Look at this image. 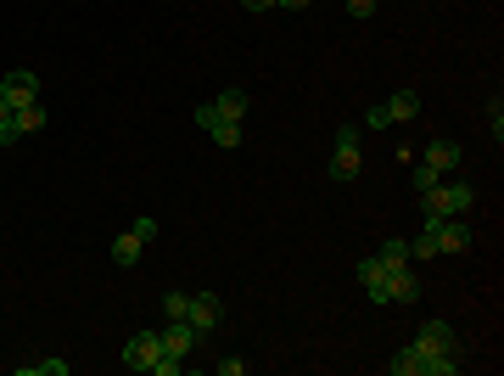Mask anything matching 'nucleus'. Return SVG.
I'll return each mask as SVG.
<instances>
[{"label":"nucleus","instance_id":"f3484780","mask_svg":"<svg viewBox=\"0 0 504 376\" xmlns=\"http://www.w3.org/2000/svg\"><path fill=\"white\" fill-rule=\"evenodd\" d=\"M387 371H392V376H420V348L404 343V348H398L392 360H387Z\"/></svg>","mask_w":504,"mask_h":376},{"label":"nucleus","instance_id":"7ed1b4c3","mask_svg":"<svg viewBox=\"0 0 504 376\" xmlns=\"http://www.w3.org/2000/svg\"><path fill=\"white\" fill-rule=\"evenodd\" d=\"M432 242H437V253H466V247L476 242V231H471V225L466 219H432Z\"/></svg>","mask_w":504,"mask_h":376},{"label":"nucleus","instance_id":"2eb2a0df","mask_svg":"<svg viewBox=\"0 0 504 376\" xmlns=\"http://www.w3.org/2000/svg\"><path fill=\"white\" fill-rule=\"evenodd\" d=\"M140 259H146V242H140L135 231H123V236L113 242V264H123V269H135Z\"/></svg>","mask_w":504,"mask_h":376},{"label":"nucleus","instance_id":"4be33fe9","mask_svg":"<svg viewBox=\"0 0 504 376\" xmlns=\"http://www.w3.org/2000/svg\"><path fill=\"white\" fill-rule=\"evenodd\" d=\"M382 259H387V264H415V259H409V242H404V236H387V242H382Z\"/></svg>","mask_w":504,"mask_h":376},{"label":"nucleus","instance_id":"c85d7f7f","mask_svg":"<svg viewBox=\"0 0 504 376\" xmlns=\"http://www.w3.org/2000/svg\"><path fill=\"white\" fill-rule=\"evenodd\" d=\"M488 118H493V141H504V101L493 96V107H488Z\"/></svg>","mask_w":504,"mask_h":376},{"label":"nucleus","instance_id":"2f4dec72","mask_svg":"<svg viewBox=\"0 0 504 376\" xmlns=\"http://www.w3.org/2000/svg\"><path fill=\"white\" fill-rule=\"evenodd\" d=\"M275 6H291V12H303V6H314V0H275Z\"/></svg>","mask_w":504,"mask_h":376},{"label":"nucleus","instance_id":"cd10ccee","mask_svg":"<svg viewBox=\"0 0 504 376\" xmlns=\"http://www.w3.org/2000/svg\"><path fill=\"white\" fill-rule=\"evenodd\" d=\"M214 371H219V376H241V371H247V360H236V354H224V360H219Z\"/></svg>","mask_w":504,"mask_h":376},{"label":"nucleus","instance_id":"a878e982","mask_svg":"<svg viewBox=\"0 0 504 376\" xmlns=\"http://www.w3.org/2000/svg\"><path fill=\"white\" fill-rule=\"evenodd\" d=\"M130 231H135V236H140L146 247H152V242H157V219H152V214H140V219L130 225Z\"/></svg>","mask_w":504,"mask_h":376},{"label":"nucleus","instance_id":"6e6552de","mask_svg":"<svg viewBox=\"0 0 504 376\" xmlns=\"http://www.w3.org/2000/svg\"><path fill=\"white\" fill-rule=\"evenodd\" d=\"M157 343H163V354H180V360H185V354L202 343V331H197L191 320H168V326L157 331Z\"/></svg>","mask_w":504,"mask_h":376},{"label":"nucleus","instance_id":"9b49d317","mask_svg":"<svg viewBox=\"0 0 504 376\" xmlns=\"http://www.w3.org/2000/svg\"><path fill=\"white\" fill-rule=\"evenodd\" d=\"M359 286L370 292V303H387V259L382 253L359 259Z\"/></svg>","mask_w":504,"mask_h":376},{"label":"nucleus","instance_id":"412c9836","mask_svg":"<svg viewBox=\"0 0 504 376\" xmlns=\"http://www.w3.org/2000/svg\"><path fill=\"white\" fill-rule=\"evenodd\" d=\"M185 309H191V292H180V286L163 292V315H168V320H185Z\"/></svg>","mask_w":504,"mask_h":376},{"label":"nucleus","instance_id":"9d476101","mask_svg":"<svg viewBox=\"0 0 504 376\" xmlns=\"http://www.w3.org/2000/svg\"><path fill=\"white\" fill-rule=\"evenodd\" d=\"M420 298V281L409 264H387V303H415Z\"/></svg>","mask_w":504,"mask_h":376},{"label":"nucleus","instance_id":"a211bd4d","mask_svg":"<svg viewBox=\"0 0 504 376\" xmlns=\"http://www.w3.org/2000/svg\"><path fill=\"white\" fill-rule=\"evenodd\" d=\"M459 371V360L443 348V354H420V376H454Z\"/></svg>","mask_w":504,"mask_h":376},{"label":"nucleus","instance_id":"f257e3e1","mask_svg":"<svg viewBox=\"0 0 504 376\" xmlns=\"http://www.w3.org/2000/svg\"><path fill=\"white\" fill-rule=\"evenodd\" d=\"M476 208V185H466V180H437L432 192H420V219H466Z\"/></svg>","mask_w":504,"mask_h":376},{"label":"nucleus","instance_id":"f8f14e48","mask_svg":"<svg viewBox=\"0 0 504 376\" xmlns=\"http://www.w3.org/2000/svg\"><path fill=\"white\" fill-rule=\"evenodd\" d=\"M459 158H466V152H459V141H432L420 163H432L437 175H454V169H459Z\"/></svg>","mask_w":504,"mask_h":376},{"label":"nucleus","instance_id":"1a4fd4ad","mask_svg":"<svg viewBox=\"0 0 504 376\" xmlns=\"http://www.w3.org/2000/svg\"><path fill=\"white\" fill-rule=\"evenodd\" d=\"M415 348H420V354H443V348L454 354V326H449V320H437V315H432V320H420Z\"/></svg>","mask_w":504,"mask_h":376},{"label":"nucleus","instance_id":"c756f323","mask_svg":"<svg viewBox=\"0 0 504 376\" xmlns=\"http://www.w3.org/2000/svg\"><path fill=\"white\" fill-rule=\"evenodd\" d=\"M387 124H392L387 107H370V113H365V130H387Z\"/></svg>","mask_w":504,"mask_h":376},{"label":"nucleus","instance_id":"b1692460","mask_svg":"<svg viewBox=\"0 0 504 376\" xmlns=\"http://www.w3.org/2000/svg\"><path fill=\"white\" fill-rule=\"evenodd\" d=\"M0 146H17V113L0 101Z\"/></svg>","mask_w":504,"mask_h":376},{"label":"nucleus","instance_id":"7c9ffc66","mask_svg":"<svg viewBox=\"0 0 504 376\" xmlns=\"http://www.w3.org/2000/svg\"><path fill=\"white\" fill-rule=\"evenodd\" d=\"M241 6H247V12H269V6H275V0H241Z\"/></svg>","mask_w":504,"mask_h":376},{"label":"nucleus","instance_id":"ddd939ff","mask_svg":"<svg viewBox=\"0 0 504 376\" xmlns=\"http://www.w3.org/2000/svg\"><path fill=\"white\" fill-rule=\"evenodd\" d=\"M207 107H214V118H236V124H241L247 107H252V96H247V90H219L214 101H207Z\"/></svg>","mask_w":504,"mask_h":376},{"label":"nucleus","instance_id":"aec40b11","mask_svg":"<svg viewBox=\"0 0 504 376\" xmlns=\"http://www.w3.org/2000/svg\"><path fill=\"white\" fill-rule=\"evenodd\" d=\"M437 180H449V175H437L432 163H415V169H409V185H415V197H420V192H432Z\"/></svg>","mask_w":504,"mask_h":376},{"label":"nucleus","instance_id":"0eeeda50","mask_svg":"<svg viewBox=\"0 0 504 376\" xmlns=\"http://www.w3.org/2000/svg\"><path fill=\"white\" fill-rule=\"evenodd\" d=\"M157 354H163L157 331H135V338L123 343V365H130V371H152V365H157Z\"/></svg>","mask_w":504,"mask_h":376},{"label":"nucleus","instance_id":"423d86ee","mask_svg":"<svg viewBox=\"0 0 504 376\" xmlns=\"http://www.w3.org/2000/svg\"><path fill=\"white\" fill-rule=\"evenodd\" d=\"M197 124H202L207 135H214V146H224V152H236V146L247 141L241 124H236V118H214V107H197Z\"/></svg>","mask_w":504,"mask_h":376},{"label":"nucleus","instance_id":"20e7f679","mask_svg":"<svg viewBox=\"0 0 504 376\" xmlns=\"http://www.w3.org/2000/svg\"><path fill=\"white\" fill-rule=\"evenodd\" d=\"M0 101H6V107H29V101H39V79L29 68H12L0 79Z\"/></svg>","mask_w":504,"mask_h":376},{"label":"nucleus","instance_id":"39448f33","mask_svg":"<svg viewBox=\"0 0 504 376\" xmlns=\"http://www.w3.org/2000/svg\"><path fill=\"white\" fill-rule=\"evenodd\" d=\"M185 320H191L202 338H207V331L224 320V298H219V292H191V309H185Z\"/></svg>","mask_w":504,"mask_h":376},{"label":"nucleus","instance_id":"4468645a","mask_svg":"<svg viewBox=\"0 0 504 376\" xmlns=\"http://www.w3.org/2000/svg\"><path fill=\"white\" fill-rule=\"evenodd\" d=\"M382 107H387L392 124H415V118H420V96H415V90H392Z\"/></svg>","mask_w":504,"mask_h":376},{"label":"nucleus","instance_id":"bb28decb","mask_svg":"<svg viewBox=\"0 0 504 376\" xmlns=\"http://www.w3.org/2000/svg\"><path fill=\"white\" fill-rule=\"evenodd\" d=\"M375 6H382V0H348V17H359V23H365V17H375Z\"/></svg>","mask_w":504,"mask_h":376},{"label":"nucleus","instance_id":"6ab92c4d","mask_svg":"<svg viewBox=\"0 0 504 376\" xmlns=\"http://www.w3.org/2000/svg\"><path fill=\"white\" fill-rule=\"evenodd\" d=\"M68 360H34V365H17V376H68Z\"/></svg>","mask_w":504,"mask_h":376},{"label":"nucleus","instance_id":"f03ea898","mask_svg":"<svg viewBox=\"0 0 504 376\" xmlns=\"http://www.w3.org/2000/svg\"><path fill=\"white\" fill-rule=\"evenodd\" d=\"M365 152H359V124H342L336 130V152H331V180H359Z\"/></svg>","mask_w":504,"mask_h":376},{"label":"nucleus","instance_id":"dca6fc26","mask_svg":"<svg viewBox=\"0 0 504 376\" xmlns=\"http://www.w3.org/2000/svg\"><path fill=\"white\" fill-rule=\"evenodd\" d=\"M12 113H17V141L46 130V101H29V107H12Z\"/></svg>","mask_w":504,"mask_h":376},{"label":"nucleus","instance_id":"5701e85b","mask_svg":"<svg viewBox=\"0 0 504 376\" xmlns=\"http://www.w3.org/2000/svg\"><path fill=\"white\" fill-rule=\"evenodd\" d=\"M409 259H443V253H437V242H432V225L409 242Z\"/></svg>","mask_w":504,"mask_h":376},{"label":"nucleus","instance_id":"393cba45","mask_svg":"<svg viewBox=\"0 0 504 376\" xmlns=\"http://www.w3.org/2000/svg\"><path fill=\"white\" fill-rule=\"evenodd\" d=\"M180 371H185V360H180V354H157V365L146 371V376H180Z\"/></svg>","mask_w":504,"mask_h":376}]
</instances>
